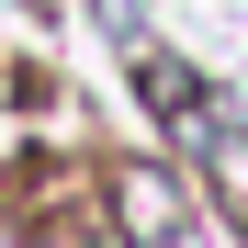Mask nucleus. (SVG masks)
Returning <instances> with one entry per match:
<instances>
[{
    "mask_svg": "<svg viewBox=\"0 0 248 248\" xmlns=\"http://www.w3.org/2000/svg\"><path fill=\"white\" fill-rule=\"evenodd\" d=\"M136 79H147V102L170 113V124H203V91H192V68H170V57H147Z\"/></svg>",
    "mask_w": 248,
    "mask_h": 248,
    "instance_id": "obj_1",
    "label": "nucleus"
},
{
    "mask_svg": "<svg viewBox=\"0 0 248 248\" xmlns=\"http://www.w3.org/2000/svg\"><path fill=\"white\" fill-rule=\"evenodd\" d=\"M124 226H147V237H170V226H181V203H170V181H147V170H124Z\"/></svg>",
    "mask_w": 248,
    "mask_h": 248,
    "instance_id": "obj_2",
    "label": "nucleus"
},
{
    "mask_svg": "<svg viewBox=\"0 0 248 248\" xmlns=\"http://www.w3.org/2000/svg\"><path fill=\"white\" fill-rule=\"evenodd\" d=\"M215 170H226V192H237V215H248V136H215Z\"/></svg>",
    "mask_w": 248,
    "mask_h": 248,
    "instance_id": "obj_3",
    "label": "nucleus"
}]
</instances>
